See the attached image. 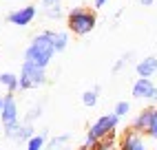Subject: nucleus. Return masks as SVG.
Wrapping results in <instances>:
<instances>
[{"instance_id":"7ed1b4c3","label":"nucleus","mask_w":157,"mask_h":150,"mask_svg":"<svg viewBox=\"0 0 157 150\" xmlns=\"http://www.w3.org/2000/svg\"><path fill=\"white\" fill-rule=\"evenodd\" d=\"M18 77H20V91H33V88H40L47 84V71L22 62Z\"/></svg>"},{"instance_id":"1a4fd4ad","label":"nucleus","mask_w":157,"mask_h":150,"mask_svg":"<svg viewBox=\"0 0 157 150\" xmlns=\"http://www.w3.org/2000/svg\"><path fill=\"white\" fill-rule=\"evenodd\" d=\"M153 113H155V106H148V108H142L137 115L133 117L131 122V128L133 130H137L142 135H146V130L151 128V122H153Z\"/></svg>"},{"instance_id":"f3484780","label":"nucleus","mask_w":157,"mask_h":150,"mask_svg":"<svg viewBox=\"0 0 157 150\" xmlns=\"http://www.w3.org/2000/svg\"><path fill=\"white\" fill-rule=\"evenodd\" d=\"M117 133H113L111 137H106V139H102V141L98 144V148L95 150H120V139L115 137Z\"/></svg>"},{"instance_id":"412c9836","label":"nucleus","mask_w":157,"mask_h":150,"mask_svg":"<svg viewBox=\"0 0 157 150\" xmlns=\"http://www.w3.org/2000/svg\"><path fill=\"white\" fill-rule=\"evenodd\" d=\"M40 115H42V106H33V108H31V111L25 115V119H22V122H27V124H33Z\"/></svg>"},{"instance_id":"f8f14e48","label":"nucleus","mask_w":157,"mask_h":150,"mask_svg":"<svg viewBox=\"0 0 157 150\" xmlns=\"http://www.w3.org/2000/svg\"><path fill=\"white\" fill-rule=\"evenodd\" d=\"M0 86H5L9 93H16V91H20V77L16 73H9V71H5V73H0Z\"/></svg>"},{"instance_id":"423d86ee","label":"nucleus","mask_w":157,"mask_h":150,"mask_svg":"<svg viewBox=\"0 0 157 150\" xmlns=\"http://www.w3.org/2000/svg\"><path fill=\"white\" fill-rule=\"evenodd\" d=\"M2 135L11 141H29L31 137H36V128L33 124H27V122H18V124H11V126H2Z\"/></svg>"},{"instance_id":"f257e3e1","label":"nucleus","mask_w":157,"mask_h":150,"mask_svg":"<svg viewBox=\"0 0 157 150\" xmlns=\"http://www.w3.org/2000/svg\"><path fill=\"white\" fill-rule=\"evenodd\" d=\"M51 38H53V29H44V31H40V33H36L31 38L27 51H25V62L47 71V66L51 64V60L56 55L53 40Z\"/></svg>"},{"instance_id":"4468645a","label":"nucleus","mask_w":157,"mask_h":150,"mask_svg":"<svg viewBox=\"0 0 157 150\" xmlns=\"http://www.w3.org/2000/svg\"><path fill=\"white\" fill-rule=\"evenodd\" d=\"M53 49L56 53H64L69 47V31H53Z\"/></svg>"},{"instance_id":"20e7f679","label":"nucleus","mask_w":157,"mask_h":150,"mask_svg":"<svg viewBox=\"0 0 157 150\" xmlns=\"http://www.w3.org/2000/svg\"><path fill=\"white\" fill-rule=\"evenodd\" d=\"M117 124H120V117L115 115V113H106V115L98 117V119L89 126V133H86V135H91L93 139L102 141V139L111 137L115 130H117Z\"/></svg>"},{"instance_id":"a211bd4d","label":"nucleus","mask_w":157,"mask_h":150,"mask_svg":"<svg viewBox=\"0 0 157 150\" xmlns=\"http://www.w3.org/2000/svg\"><path fill=\"white\" fill-rule=\"evenodd\" d=\"M98 93H100V86H95V88H91V91H84L82 93V104L84 106H89V108H93V106L98 104Z\"/></svg>"},{"instance_id":"aec40b11","label":"nucleus","mask_w":157,"mask_h":150,"mask_svg":"<svg viewBox=\"0 0 157 150\" xmlns=\"http://www.w3.org/2000/svg\"><path fill=\"white\" fill-rule=\"evenodd\" d=\"M146 137L151 141H157V106H155V113H153V122H151V128L146 130Z\"/></svg>"},{"instance_id":"39448f33","label":"nucleus","mask_w":157,"mask_h":150,"mask_svg":"<svg viewBox=\"0 0 157 150\" xmlns=\"http://www.w3.org/2000/svg\"><path fill=\"white\" fill-rule=\"evenodd\" d=\"M120 150H153L148 146V137L133 130V128H126L120 135Z\"/></svg>"},{"instance_id":"6e6552de","label":"nucleus","mask_w":157,"mask_h":150,"mask_svg":"<svg viewBox=\"0 0 157 150\" xmlns=\"http://www.w3.org/2000/svg\"><path fill=\"white\" fill-rule=\"evenodd\" d=\"M0 122H2V126H11V124H18V122H20V106H18L16 95H11V93L5 95V104H2V113H0Z\"/></svg>"},{"instance_id":"f03ea898","label":"nucleus","mask_w":157,"mask_h":150,"mask_svg":"<svg viewBox=\"0 0 157 150\" xmlns=\"http://www.w3.org/2000/svg\"><path fill=\"white\" fill-rule=\"evenodd\" d=\"M98 24L95 9L89 7H75L67 13V27L73 36H89Z\"/></svg>"},{"instance_id":"4be33fe9","label":"nucleus","mask_w":157,"mask_h":150,"mask_svg":"<svg viewBox=\"0 0 157 150\" xmlns=\"http://www.w3.org/2000/svg\"><path fill=\"white\" fill-rule=\"evenodd\" d=\"M131 55H133V53H126V55H122L117 62H115V64H113V73H120L124 66H126V64H128V60H131Z\"/></svg>"},{"instance_id":"5701e85b","label":"nucleus","mask_w":157,"mask_h":150,"mask_svg":"<svg viewBox=\"0 0 157 150\" xmlns=\"http://www.w3.org/2000/svg\"><path fill=\"white\" fill-rule=\"evenodd\" d=\"M109 0H93V9H102V7H106Z\"/></svg>"},{"instance_id":"393cba45","label":"nucleus","mask_w":157,"mask_h":150,"mask_svg":"<svg viewBox=\"0 0 157 150\" xmlns=\"http://www.w3.org/2000/svg\"><path fill=\"white\" fill-rule=\"evenodd\" d=\"M153 2H155V0H140V5H142V7H151Z\"/></svg>"},{"instance_id":"2eb2a0df","label":"nucleus","mask_w":157,"mask_h":150,"mask_svg":"<svg viewBox=\"0 0 157 150\" xmlns=\"http://www.w3.org/2000/svg\"><path fill=\"white\" fill-rule=\"evenodd\" d=\"M44 148H47V130L38 133L36 137H31L29 141H27V148L25 150H44Z\"/></svg>"},{"instance_id":"cd10ccee","label":"nucleus","mask_w":157,"mask_h":150,"mask_svg":"<svg viewBox=\"0 0 157 150\" xmlns=\"http://www.w3.org/2000/svg\"><path fill=\"white\" fill-rule=\"evenodd\" d=\"M153 150H157V148H153Z\"/></svg>"},{"instance_id":"0eeeda50","label":"nucleus","mask_w":157,"mask_h":150,"mask_svg":"<svg viewBox=\"0 0 157 150\" xmlns=\"http://www.w3.org/2000/svg\"><path fill=\"white\" fill-rule=\"evenodd\" d=\"M36 16H38V7L27 5V7H18V9H13V11H9L7 22L13 24V27H29L36 20Z\"/></svg>"},{"instance_id":"dca6fc26","label":"nucleus","mask_w":157,"mask_h":150,"mask_svg":"<svg viewBox=\"0 0 157 150\" xmlns=\"http://www.w3.org/2000/svg\"><path fill=\"white\" fill-rule=\"evenodd\" d=\"M69 139H71V135H58V137H53L47 144L44 150H64V146L69 144Z\"/></svg>"},{"instance_id":"bb28decb","label":"nucleus","mask_w":157,"mask_h":150,"mask_svg":"<svg viewBox=\"0 0 157 150\" xmlns=\"http://www.w3.org/2000/svg\"><path fill=\"white\" fill-rule=\"evenodd\" d=\"M44 2H62V0H44Z\"/></svg>"},{"instance_id":"9d476101","label":"nucleus","mask_w":157,"mask_h":150,"mask_svg":"<svg viewBox=\"0 0 157 150\" xmlns=\"http://www.w3.org/2000/svg\"><path fill=\"white\" fill-rule=\"evenodd\" d=\"M153 91H155L153 80L137 77V80H135V84H133V97H135V99H151Z\"/></svg>"},{"instance_id":"a878e982","label":"nucleus","mask_w":157,"mask_h":150,"mask_svg":"<svg viewBox=\"0 0 157 150\" xmlns=\"http://www.w3.org/2000/svg\"><path fill=\"white\" fill-rule=\"evenodd\" d=\"M2 104H5V97H0V113H2Z\"/></svg>"},{"instance_id":"b1692460","label":"nucleus","mask_w":157,"mask_h":150,"mask_svg":"<svg viewBox=\"0 0 157 150\" xmlns=\"http://www.w3.org/2000/svg\"><path fill=\"white\" fill-rule=\"evenodd\" d=\"M153 106H157V86H155V91H153V95H151V99H148Z\"/></svg>"},{"instance_id":"6ab92c4d","label":"nucleus","mask_w":157,"mask_h":150,"mask_svg":"<svg viewBox=\"0 0 157 150\" xmlns=\"http://www.w3.org/2000/svg\"><path fill=\"white\" fill-rule=\"evenodd\" d=\"M113 113L117 115L120 119H122V117H126V115L131 113V102H126V99L117 102V104H115V108H113Z\"/></svg>"},{"instance_id":"ddd939ff","label":"nucleus","mask_w":157,"mask_h":150,"mask_svg":"<svg viewBox=\"0 0 157 150\" xmlns=\"http://www.w3.org/2000/svg\"><path fill=\"white\" fill-rule=\"evenodd\" d=\"M42 16L49 18V20H58L64 16V11H62V2H44L42 0Z\"/></svg>"},{"instance_id":"9b49d317","label":"nucleus","mask_w":157,"mask_h":150,"mask_svg":"<svg viewBox=\"0 0 157 150\" xmlns=\"http://www.w3.org/2000/svg\"><path fill=\"white\" fill-rule=\"evenodd\" d=\"M135 73H137V77L151 80L153 75L157 73V58H155V55H148V58L140 60L137 64H135Z\"/></svg>"}]
</instances>
